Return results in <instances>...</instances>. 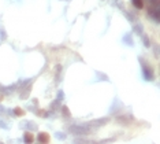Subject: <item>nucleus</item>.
I'll return each mask as SVG.
<instances>
[{
  "label": "nucleus",
  "instance_id": "obj_1",
  "mask_svg": "<svg viewBox=\"0 0 160 144\" xmlns=\"http://www.w3.org/2000/svg\"><path fill=\"white\" fill-rule=\"evenodd\" d=\"M39 141L40 143H48V141H49V134L47 133V132L39 133Z\"/></svg>",
  "mask_w": 160,
  "mask_h": 144
},
{
  "label": "nucleus",
  "instance_id": "obj_2",
  "mask_svg": "<svg viewBox=\"0 0 160 144\" xmlns=\"http://www.w3.org/2000/svg\"><path fill=\"white\" fill-rule=\"evenodd\" d=\"M23 140H25L26 143H33V141H34V134L30 133V132H26L25 137H23Z\"/></svg>",
  "mask_w": 160,
  "mask_h": 144
},
{
  "label": "nucleus",
  "instance_id": "obj_3",
  "mask_svg": "<svg viewBox=\"0 0 160 144\" xmlns=\"http://www.w3.org/2000/svg\"><path fill=\"white\" fill-rule=\"evenodd\" d=\"M133 4L135 8H142L144 7V0H133Z\"/></svg>",
  "mask_w": 160,
  "mask_h": 144
},
{
  "label": "nucleus",
  "instance_id": "obj_4",
  "mask_svg": "<svg viewBox=\"0 0 160 144\" xmlns=\"http://www.w3.org/2000/svg\"><path fill=\"white\" fill-rule=\"evenodd\" d=\"M14 113H15V115H18V117H22V115L25 114V111H23V110H22V108H19V107H17L14 110Z\"/></svg>",
  "mask_w": 160,
  "mask_h": 144
},
{
  "label": "nucleus",
  "instance_id": "obj_5",
  "mask_svg": "<svg viewBox=\"0 0 160 144\" xmlns=\"http://www.w3.org/2000/svg\"><path fill=\"white\" fill-rule=\"evenodd\" d=\"M39 115H40V117H45L47 113L44 111V110H40V111H39Z\"/></svg>",
  "mask_w": 160,
  "mask_h": 144
},
{
  "label": "nucleus",
  "instance_id": "obj_6",
  "mask_svg": "<svg viewBox=\"0 0 160 144\" xmlns=\"http://www.w3.org/2000/svg\"><path fill=\"white\" fill-rule=\"evenodd\" d=\"M63 113H66V115H70V113H68V110H67V107H63Z\"/></svg>",
  "mask_w": 160,
  "mask_h": 144
}]
</instances>
